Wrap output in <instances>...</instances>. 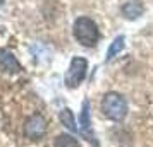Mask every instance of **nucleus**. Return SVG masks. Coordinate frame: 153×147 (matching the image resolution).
I'll return each mask as SVG.
<instances>
[{
	"mask_svg": "<svg viewBox=\"0 0 153 147\" xmlns=\"http://www.w3.org/2000/svg\"><path fill=\"white\" fill-rule=\"evenodd\" d=\"M74 38L81 43L83 46H95L98 41V26L95 21H91L90 17H77L74 22Z\"/></svg>",
	"mask_w": 153,
	"mask_h": 147,
	"instance_id": "obj_1",
	"label": "nucleus"
},
{
	"mask_svg": "<svg viewBox=\"0 0 153 147\" xmlns=\"http://www.w3.org/2000/svg\"><path fill=\"white\" fill-rule=\"evenodd\" d=\"M102 111H103V115L108 120L120 121L127 115V103H126V99L120 94H117V92H108L102 99Z\"/></svg>",
	"mask_w": 153,
	"mask_h": 147,
	"instance_id": "obj_2",
	"label": "nucleus"
},
{
	"mask_svg": "<svg viewBox=\"0 0 153 147\" xmlns=\"http://www.w3.org/2000/svg\"><path fill=\"white\" fill-rule=\"evenodd\" d=\"M86 72H88V62L81 58V56H74L71 60L69 70L65 74V84L69 87H77L86 77Z\"/></svg>",
	"mask_w": 153,
	"mask_h": 147,
	"instance_id": "obj_3",
	"label": "nucleus"
},
{
	"mask_svg": "<svg viewBox=\"0 0 153 147\" xmlns=\"http://www.w3.org/2000/svg\"><path fill=\"white\" fill-rule=\"evenodd\" d=\"M47 132V121L42 115H33L26 120L24 125V135L29 140H40Z\"/></svg>",
	"mask_w": 153,
	"mask_h": 147,
	"instance_id": "obj_4",
	"label": "nucleus"
},
{
	"mask_svg": "<svg viewBox=\"0 0 153 147\" xmlns=\"http://www.w3.org/2000/svg\"><path fill=\"white\" fill-rule=\"evenodd\" d=\"M79 121H81V133H83L90 142H95L93 139V133H91V121H90V103L84 101L83 103V110H81V115H79Z\"/></svg>",
	"mask_w": 153,
	"mask_h": 147,
	"instance_id": "obj_5",
	"label": "nucleus"
},
{
	"mask_svg": "<svg viewBox=\"0 0 153 147\" xmlns=\"http://www.w3.org/2000/svg\"><path fill=\"white\" fill-rule=\"evenodd\" d=\"M122 14L127 19H138L143 14V4L139 0H129L122 5Z\"/></svg>",
	"mask_w": 153,
	"mask_h": 147,
	"instance_id": "obj_6",
	"label": "nucleus"
},
{
	"mask_svg": "<svg viewBox=\"0 0 153 147\" xmlns=\"http://www.w3.org/2000/svg\"><path fill=\"white\" fill-rule=\"evenodd\" d=\"M0 65L9 74L19 72V63H17V60L14 58V55L10 51H0Z\"/></svg>",
	"mask_w": 153,
	"mask_h": 147,
	"instance_id": "obj_7",
	"label": "nucleus"
},
{
	"mask_svg": "<svg viewBox=\"0 0 153 147\" xmlns=\"http://www.w3.org/2000/svg\"><path fill=\"white\" fill-rule=\"evenodd\" d=\"M53 147H81L79 142H77L72 135H67V133H62L59 135L53 142Z\"/></svg>",
	"mask_w": 153,
	"mask_h": 147,
	"instance_id": "obj_8",
	"label": "nucleus"
},
{
	"mask_svg": "<svg viewBox=\"0 0 153 147\" xmlns=\"http://www.w3.org/2000/svg\"><path fill=\"white\" fill-rule=\"evenodd\" d=\"M122 48H124V36H117V38L112 41V45L108 46V50H107V60L114 58Z\"/></svg>",
	"mask_w": 153,
	"mask_h": 147,
	"instance_id": "obj_9",
	"label": "nucleus"
},
{
	"mask_svg": "<svg viewBox=\"0 0 153 147\" xmlns=\"http://www.w3.org/2000/svg\"><path fill=\"white\" fill-rule=\"evenodd\" d=\"M60 121H62L69 130H76V125H74V118H72L71 110H62V111H60Z\"/></svg>",
	"mask_w": 153,
	"mask_h": 147,
	"instance_id": "obj_10",
	"label": "nucleus"
},
{
	"mask_svg": "<svg viewBox=\"0 0 153 147\" xmlns=\"http://www.w3.org/2000/svg\"><path fill=\"white\" fill-rule=\"evenodd\" d=\"M2 4H4V0H0V5H2Z\"/></svg>",
	"mask_w": 153,
	"mask_h": 147,
	"instance_id": "obj_11",
	"label": "nucleus"
}]
</instances>
